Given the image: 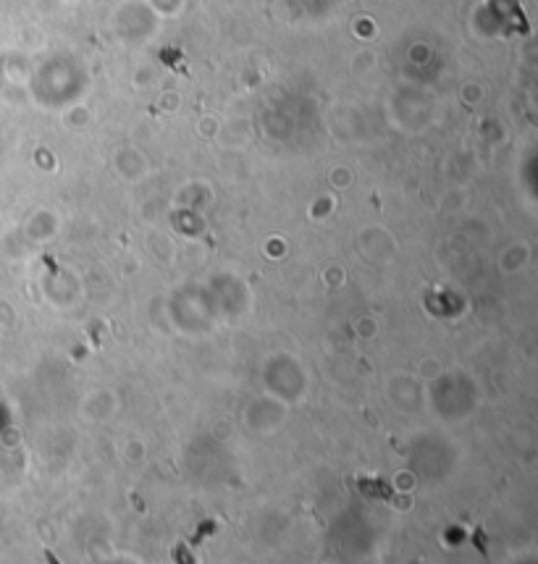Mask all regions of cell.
<instances>
[{
	"mask_svg": "<svg viewBox=\"0 0 538 564\" xmlns=\"http://www.w3.org/2000/svg\"><path fill=\"white\" fill-rule=\"evenodd\" d=\"M45 559H48V564H61V561L55 559V554H53L50 549H48V551H45Z\"/></svg>",
	"mask_w": 538,
	"mask_h": 564,
	"instance_id": "7a4b0ae2",
	"label": "cell"
},
{
	"mask_svg": "<svg viewBox=\"0 0 538 564\" xmlns=\"http://www.w3.org/2000/svg\"><path fill=\"white\" fill-rule=\"evenodd\" d=\"M473 546L481 551V556H488V549H486V533H483V528H475V530H473Z\"/></svg>",
	"mask_w": 538,
	"mask_h": 564,
	"instance_id": "6da1fadb",
	"label": "cell"
}]
</instances>
